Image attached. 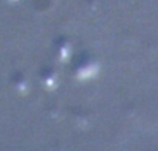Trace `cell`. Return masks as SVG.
Wrapping results in <instances>:
<instances>
[{"label":"cell","instance_id":"1","mask_svg":"<svg viewBox=\"0 0 158 151\" xmlns=\"http://www.w3.org/2000/svg\"><path fill=\"white\" fill-rule=\"evenodd\" d=\"M97 71H98V67L97 65H87L86 68L79 69L78 76L81 78V79H87V78L94 76V75L97 74Z\"/></svg>","mask_w":158,"mask_h":151}]
</instances>
